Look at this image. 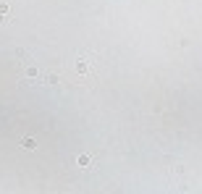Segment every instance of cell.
Masks as SVG:
<instances>
[{
	"mask_svg": "<svg viewBox=\"0 0 202 194\" xmlns=\"http://www.w3.org/2000/svg\"><path fill=\"white\" fill-rule=\"evenodd\" d=\"M21 144H24L26 150H32V147H34V139H29V137H24V139H21Z\"/></svg>",
	"mask_w": 202,
	"mask_h": 194,
	"instance_id": "obj_1",
	"label": "cell"
},
{
	"mask_svg": "<svg viewBox=\"0 0 202 194\" xmlns=\"http://www.w3.org/2000/svg\"><path fill=\"white\" fill-rule=\"evenodd\" d=\"M79 165H81V168L89 165V155H79Z\"/></svg>",
	"mask_w": 202,
	"mask_h": 194,
	"instance_id": "obj_2",
	"label": "cell"
}]
</instances>
